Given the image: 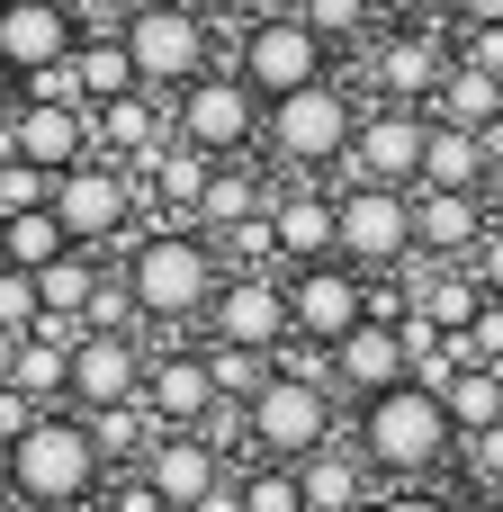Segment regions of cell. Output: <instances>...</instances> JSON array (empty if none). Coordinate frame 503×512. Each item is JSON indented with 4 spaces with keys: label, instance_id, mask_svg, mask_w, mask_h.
I'll use <instances>...</instances> for the list:
<instances>
[{
    "label": "cell",
    "instance_id": "1",
    "mask_svg": "<svg viewBox=\"0 0 503 512\" xmlns=\"http://www.w3.org/2000/svg\"><path fill=\"white\" fill-rule=\"evenodd\" d=\"M342 432H351V405H342V387H333V351L288 342L279 369H270V387L243 405V468H252V459L297 468V459H315V450L342 441Z\"/></svg>",
    "mask_w": 503,
    "mask_h": 512
},
{
    "label": "cell",
    "instance_id": "2",
    "mask_svg": "<svg viewBox=\"0 0 503 512\" xmlns=\"http://www.w3.org/2000/svg\"><path fill=\"white\" fill-rule=\"evenodd\" d=\"M351 441L378 468V486H441L459 459V414L432 378H396L351 405Z\"/></svg>",
    "mask_w": 503,
    "mask_h": 512
},
{
    "label": "cell",
    "instance_id": "3",
    "mask_svg": "<svg viewBox=\"0 0 503 512\" xmlns=\"http://www.w3.org/2000/svg\"><path fill=\"white\" fill-rule=\"evenodd\" d=\"M117 279H126L144 333H198L207 306H216V288H225V252L198 225H144L117 252Z\"/></svg>",
    "mask_w": 503,
    "mask_h": 512
},
{
    "label": "cell",
    "instance_id": "4",
    "mask_svg": "<svg viewBox=\"0 0 503 512\" xmlns=\"http://www.w3.org/2000/svg\"><path fill=\"white\" fill-rule=\"evenodd\" d=\"M0 495L18 512H90L99 504L108 495V459L90 441V414H72V405L36 414V432L18 450H0Z\"/></svg>",
    "mask_w": 503,
    "mask_h": 512
},
{
    "label": "cell",
    "instance_id": "5",
    "mask_svg": "<svg viewBox=\"0 0 503 512\" xmlns=\"http://www.w3.org/2000/svg\"><path fill=\"white\" fill-rule=\"evenodd\" d=\"M360 108H369V90H360V81H342V72H324V81H306V90L270 99L261 162H270V171H288V180H342L351 135H360Z\"/></svg>",
    "mask_w": 503,
    "mask_h": 512
},
{
    "label": "cell",
    "instance_id": "6",
    "mask_svg": "<svg viewBox=\"0 0 503 512\" xmlns=\"http://www.w3.org/2000/svg\"><path fill=\"white\" fill-rule=\"evenodd\" d=\"M117 36H126L144 90H162V99L189 90L198 72H216V54H225V36H216V18L198 0H126L117 9Z\"/></svg>",
    "mask_w": 503,
    "mask_h": 512
},
{
    "label": "cell",
    "instance_id": "7",
    "mask_svg": "<svg viewBox=\"0 0 503 512\" xmlns=\"http://www.w3.org/2000/svg\"><path fill=\"white\" fill-rule=\"evenodd\" d=\"M54 216H63V234L81 243V252H126L135 234H144V180L126 171V162H108V153H90V162H72L63 180H54Z\"/></svg>",
    "mask_w": 503,
    "mask_h": 512
},
{
    "label": "cell",
    "instance_id": "8",
    "mask_svg": "<svg viewBox=\"0 0 503 512\" xmlns=\"http://www.w3.org/2000/svg\"><path fill=\"white\" fill-rule=\"evenodd\" d=\"M261 126H270V99H261L234 63H216V72H198L189 90H171V135L198 144V153H216V162L261 153Z\"/></svg>",
    "mask_w": 503,
    "mask_h": 512
},
{
    "label": "cell",
    "instance_id": "9",
    "mask_svg": "<svg viewBox=\"0 0 503 512\" xmlns=\"http://www.w3.org/2000/svg\"><path fill=\"white\" fill-rule=\"evenodd\" d=\"M288 315H297V342L306 351H333V342H351L369 315H387V279H369L360 261H306V270H288Z\"/></svg>",
    "mask_w": 503,
    "mask_h": 512
},
{
    "label": "cell",
    "instance_id": "10",
    "mask_svg": "<svg viewBox=\"0 0 503 512\" xmlns=\"http://www.w3.org/2000/svg\"><path fill=\"white\" fill-rule=\"evenodd\" d=\"M333 189H342V261H360L369 279H405L423 261L414 189H387V180H333Z\"/></svg>",
    "mask_w": 503,
    "mask_h": 512
},
{
    "label": "cell",
    "instance_id": "11",
    "mask_svg": "<svg viewBox=\"0 0 503 512\" xmlns=\"http://www.w3.org/2000/svg\"><path fill=\"white\" fill-rule=\"evenodd\" d=\"M459 63V45L441 27H414V18H387L369 45H360V90L369 99H396V108H432L441 72Z\"/></svg>",
    "mask_w": 503,
    "mask_h": 512
},
{
    "label": "cell",
    "instance_id": "12",
    "mask_svg": "<svg viewBox=\"0 0 503 512\" xmlns=\"http://www.w3.org/2000/svg\"><path fill=\"white\" fill-rule=\"evenodd\" d=\"M198 342H225V351H261V360H279V351L297 342L288 270H225V288H216V306H207Z\"/></svg>",
    "mask_w": 503,
    "mask_h": 512
},
{
    "label": "cell",
    "instance_id": "13",
    "mask_svg": "<svg viewBox=\"0 0 503 512\" xmlns=\"http://www.w3.org/2000/svg\"><path fill=\"white\" fill-rule=\"evenodd\" d=\"M261 99H288V90H306V81H324V72H342V54L306 27V18H261V27H243L234 36V54H225Z\"/></svg>",
    "mask_w": 503,
    "mask_h": 512
},
{
    "label": "cell",
    "instance_id": "14",
    "mask_svg": "<svg viewBox=\"0 0 503 512\" xmlns=\"http://www.w3.org/2000/svg\"><path fill=\"white\" fill-rule=\"evenodd\" d=\"M423 153H432V108L369 99V108H360V135H351L342 180H387V189H414V180H423Z\"/></svg>",
    "mask_w": 503,
    "mask_h": 512
},
{
    "label": "cell",
    "instance_id": "15",
    "mask_svg": "<svg viewBox=\"0 0 503 512\" xmlns=\"http://www.w3.org/2000/svg\"><path fill=\"white\" fill-rule=\"evenodd\" d=\"M144 378H153V333H108V324H90L81 342H72V414H99V405H135L144 396Z\"/></svg>",
    "mask_w": 503,
    "mask_h": 512
},
{
    "label": "cell",
    "instance_id": "16",
    "mask_svg": "<svg viewBox=\"0 0 503 512\" xmlns=\"http://www.w3.org/2000/svg\"><path fill=\"white\" fill-rule=\"evenodd\" d=\"M144 405H153V423H162V432H207V423L225 414V387H216L207 342H153Z\"/></svg>",
    "mask_w": 503,
    "mask_h": 512
},
{
    "label": "cell",
    "instance_id": "17",
    "mask_svg": "<svg viewBox=\"0 0 503 512\" xmlns=\"http://www.w3.org/2000/svg\"><path fill=\"white\" fill-rule=\"evenodd\" d=\"M270 243H279V270L333 261V252H342V189L279 171V189H270Z\"/></svg>",
    "mask_w": 503,
    "mask_h": 512
},
{
    "label": "cell",
    "instance_id": "18",
    "mask_svg": "<svg viewBox=\"0 0 503 512\" xmlns=\"http://www.w3.org/2000/svg\"><path fill=\"white\" fill-rule=\"evenodd\" d=\"M81 36H90V18L72 0H0V72H18V81L72 63Z\"/></svg>",
    "mask_w": 503,
    "mask_h": 512
},
{
    "label": "cell",
    "instance_id": "19",
    "mask_svg": "<svg viewBox=\"0 0 503 512\" xmlns=\"http://www.w3.org/2000/svg\"><path fill=\"white\" fill-rule=\"evenodd\" d=\"M234 468H243V450H234V441H216V432H162V441L144 450V468H135V477H144L171 512H189L198 495H216Z\"/></svg>",
    "mask_w": 503,
    "mask_h": 512
},
{
    "label": "cell",
    "instance_id": "20",
    "mask_svg": "<svg viewBox=\"0 0 503 512\" xmlns=\"http://www.w3.org/2000/svg\"><path fill=\"white\" fill-rule=\"evenodd\" d=\"M9 135H18V162H36V171H54V180L99 153V117H90L81 99H27Z\"/></svg>",
    "mask_w": 503,
    "mask_h": 512
},
{
    "label": "cell",
    "instance_id": "21",
    "mask_svg": "<svg viewBox=\"0 0 503 512\" xmlns=\"http://www.w3.org/2000/svg\"><path fill=\"white\" fill-rule=\"evenodd\" d=\"M396 378H414L405 315H369L351 342H333V387H342V405H360V396H378V387H396Z\"/></svg>",
    "mask_w": 503,
    "mask_h": 512
},
{
    "label": "cell",
    "instance_id": "22",
    "mask_svg": "<svg viewBox=\"0 0 503 512\" xmlns=\"http://www.w3.org/2000/svg\"><path fill=\"white\" fill-rule=\"evenodd\" d=\"M495 207L477 189H414V234H423V261H477Z\"/></svg>",
    "mask_w": 503,
    "mask_h": 512
},
{
    "label": "cell",
    "instance_id": "23",
    "mask_svg": "<svg viewBox=\"0 0 503 512\" xmlns=\"http://www.w3.org/2000/svg\"><path fill=\"white\" fill-rule=\"evenodd\" d=\"M90 117H99V153L126 162V171H144V162L171 144V99H162V90H126V99H108V108H90Z\"/></svg>",
    "mask_w": 503,
    "mask_h": 512
},
{
    "label": "cell",
    "instance_id": "24",
    "mask_svg": "<svg viewBox=\"0 0 503 512\" xmlns=\"http://www.w3.org/2000/svg\"><path fill=\"white\" fill-rule=\"evenodd\" d=\"M297 486H306V512H369L378 495V468L360 459V441H324L315 459H297Z\"/></svg>",
    "mask_w": 503,
    "mask_h": 512
},
{
    "label": "cell",
    "instance_id": "25",
    "mask_svg": "<svg viewBox=\"0 0 503 512\" xmlns=\"http://www.w3.org/2000/svg\"><path fill=\"white\" fill-rule=\"evenodd\" d=\"M486 162H495V135L432 117V153H423V180H414V189H477V198H486Z\"/></svg>",
    "mask_w": 503,
    "mask_h": 512
},
{
    "label": "cell",
    "instance_id": "26",
    "mask_svg": "<svg viewBox=\"0 0 503 512\" xmlns=\"http://www.w3.org/2000/svg\"><path fill=\"white\" fill-rule=\"evenodd\" d=\"M72 81H81V99H90V108H108V99L144 90V72H135V54H126V36H117V27H90V36L72 45Z\"/></svg>",
    "mask_w": 503,
    "mask_h": 512
},
{
    "label": "cell",
    "instance_id": "27",
    "mask_svg": "<svg viewBox=\"0 0 503 512\" xmlns=\"http://www.w3.org/2000/svg\"><path fill=\"white\" fill-rule=\"evenodd\" d=\"M432 117L495 135V126H503V72H486V63H450V72H441V90H432Z\"/></svg>",
    "mask_w": 503,
    "mask_h": 512
},
{
    "label": "cell",
    "instance_id": "28",
    "mask_svg": "<svg viewBox=\"0 0 503 512\" xmlns=\"http://www.w3.org/2000/svg\"><path fill=\"white\" fill-rule=\"evenodd\" d=\"M90 441H99L108 477H126V468H144V450L162 441V423H153V405L135 396V405H99V414H90Z\"/></svg>",
    "mask_w": 503,
    "mask_h": 512
},
{
    "label": "cell",
    "instance_id": "29",
    "mask_svg": "<svg viewBox=\"0 0 503 512\" xmlns=\"http://www.w3.org/2000/svg\"><path fill=\"white\" fill-rule=\"evenodd\" d=\"M63 252H72V234H63L54 198H45V207L0 216V261H9V270H45V261H63Z\"/></svg>",
    "mask_w": 503,
    "mask_h": 512
},
{
    "label": "cell",
    "instance_id": "30",
    "mask_svg": "<svg viewBox=\"0 0 503 512\" xmlns=\"http://www.w3.org/2000/svg\"><path fill=\"white\" fill-rule=\"evenodd\" d=\"M297 18H306V27H315V36L333 45V54H360V45H369V36L387 27V9H378V0H306Z\"/></svg>",
    "mask_w": 503,
    "mask_h": 512
},
{
    "label": "cell",
    "instance_id": "31",
    "mask_svg": "<svg viewBox=\"0 0 503 512\" xmlns=\"http://www.w3.org/2000/svg\"><path fill=\"white\" fill-rule=\"evenodd\" d=\"M441 396H450L459 432H486V423H503V369H495V360H468V369H459Z\"/></svg>",
    "mask_w": 503,
    "mask_h": 512
},
{
    "label": "cell",
    "instance_id": "32",
    "mask_svg": "<svg viewBox=\"0 0 503 512\" xmlns=\"http://www.w3.org/2000/svg\"><path fill=\"white\" fill-rule=\"evenodd\" d=\"M450 477L468 486V504L503 495V423H486V432H459V459H450Z\"/></svg>",
    "mask_w": 503,
    "mask_h": 512
},
{
    "label": "cell",
    "instance_id": "33",
    "mask_svg": "<svg viewBox=\"0 0 503 512\" xmlns=\"http://www.w3.org/2000/svg\"><path fill=\"white\" fill-rule=\"evenodd\" d=\"M243 512H306L297 468H270V459H252V468H243Z\"/></svg>",
    "mask_w": 503,
    "mask_h": 512
},
{
    "label": "cell",
    "instance_id": "34",
    "mask_svg": "<svg viewBox=\"0 0 503 512\" xmlns=\"http://www.w3.org/2000/svg\"><path fill=\"white\" fill-rule=\"evenodd\" d=\"M45 297H36V270H0V333H36Z\"/></svg>",
    "mask_w": 503,
    "mask_h": 512
},
{
    "label": "cell",
    "instance_id": "35",
    "mask_svg": "<svg viewBox=\"0 0 503 512\" xmlns=\"http://www.w3.org/2000/svg\"><path fill=\"white\" fill-rule=\"evenodd\" d=\"M45 198H54V171H36V162H0V216L45 207Z\"/></svg>",
    "mask_w": 503,
    "mask_h": 512
},
{
    "label": "cell",
    "instance_id": "36",
    "mask_svg": "<svg viewBox=\"0 0 503 512\" xmlns=\"http://www.w3.org/2000/svg\"><path fill=\"white\" fill-rule=\"evenodd\" d=\"M369 512H477V504H459L450 486H378Z\"/></svg>",
    "mask_w": 503,
    "mask_h": 512
},
{
    "label": "cell",
    "instance_id": "37",
    "mask_svg": "<svg viewBox=\"0 0 503 512\" xmlns=\"http://www.w3.org/2000/svg\"><path fill=\"white\" fill-rule=\"evenodd\" d=\"M36 414H54V405H36L27 387H9V378H0V450H18V441L36 432Z\"/></svg>",
    "mask_w": 503,
    "mask_h": 512
},
{
    "label": "cell",
    "instance_id": "38",
    "mask_svg": "<svg viewBox=\"0 0 503 512\" xmlns=\"http://www.w3.org/2000/svg\"><path fill=\"white\" fill-rule=\"evenodd\" d=\"M459 342H468V360H495V369H503V297H486V306H477V324H468Z\"/></svg>",
    "mask_w": 503,
    "mask_h": 512
},
{
    "label": "cell",
    "instance_id": "39",
    "mask_svg": "<svg viewBox=\"0 0 503 512\" xmlns=\"http://www.w3.org/2000/svg\"><path fill=\"white\" fill-rule=\"evenodd\" d=\"M297 9H306V0H234L216 27H234V36H243V27H261V18H297Z\"/></svg>",
    "mask_w": 503,
    "mask_h": 512
},
{
    "label": "cell",
    "instance_id": "40",
    "mask_svg": "<svg viewBox=\"0 0 503 512\" xmlns=\"http://www.w3.org/2000/svg\"><path fill=\"white\" fill-rule=\"evenodd\" d=\"M477 279H486V297H503V216L486 225V243H477V261H468Z\"/></svg>",
    "mask_w": 503,
    "mask_h": 512
},
{
    "label": "cell",
    "instance_id": "41",
    "mask_svg": "<svg viewBox=\"0 0 503 512\" xmlns=\"http://www.w3.org/2000/svg\"><path fill=\"white\" fill-rule=\"evenodd\" d=\"M450 27H503V0H441Z\"/></svg>",
    "mask_w": 503,
    "mask_h": 512
},
{
    "label": "cell",
    "instance_id": "42",
    "mask_svg": "<svg viewBox=\"0 0 503 512\" xmlns=\"http://www.w3.org/2000/svg\"><path fill=\"white\" fill-rule=\"evenodd\" d=\"M189 512H243V468H234V477H225L216 495H198V504H189Z\"/></svg>",
    "mask_w": 503,
    "mask_h": 512
},
{
    "label": "cell",
    "instance_id": "43",
    "mask_svg": "<svg viewBox=\"0 0 503 512\" xmlns=\"http://www.w3.org/2000/svg\"><path fill=\"white\" fill-rule=\"evenodd\" d=\"M18 108H27V81H18V72H0V126H9Z\"/></svg>",
    "mask_w": 503,
    "mask_h": 512
},
{
    "label": "cell",
    "instance_id": "44",
    "mask_svg": "<svg viewBox=\"0 0 503 512\" xmlns=\"http://www.w3.org/2000/svg\"><path fill=\"white\" fill-rule=\"evenodd\" d=\"M486 207L503 216V144H495V162H486Z\"/></svg>",
    "mask_w": 503,
    "mask_h": 512
},
{
    "label": "cell",
    "instance_id": "45",
    "mask_svg": "<svg viewBox=\"0 0 503 512\" xmlns=\"http://www.w3.org/2000/svg\"><path fill=\"white\" fill-rule=\"evenodd\" d=\"M477 512H503V495H486V504H477Z\"/></svg>",
    "mask_w": 503,
    "mask_h": 512
},
{
    "label": "cell",
    "instance_id": "46",
    "mask_svg": "<svg viewBox=\"0 0 503 512\" xmlns=\"http://www.w3.org/2000/svg\"><path fill=\"white\" fill-rule=\"evenodd\" d=\"M0 512H18V504H9V495H0Z\"/></svg>",
    "mask_w": 503,
    "mask_h": 512
},
{
    "label": "cell",
    "instance_id": "47",
    "mask_svg": "<svg viewBox=\"0 0 503 512\" xmlns=\"http://www.w3.org/2000/svg\"><path fill=\"white\" fill-rule=\"evenodd\" d=\"M495 144H503V126H495Z\"/></svg>",
    "mask_w": 503,
    "mask_h": 512
}]
</instances>
